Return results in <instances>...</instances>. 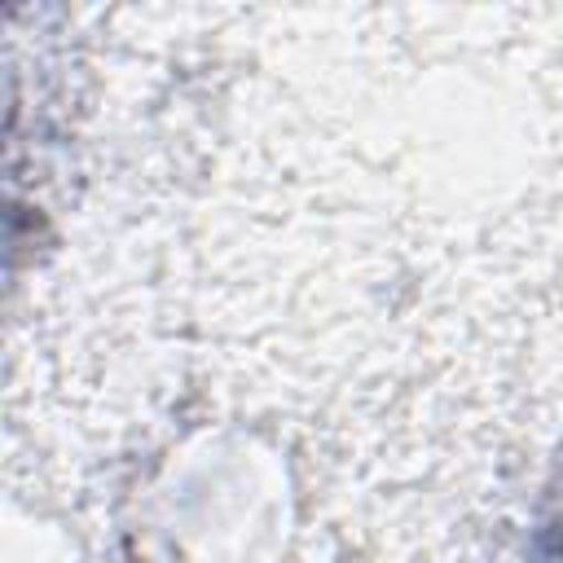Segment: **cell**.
I'll return each instance as SVG.
<instances>
[{
	"mask_svg": "<svg viewBox=\"0 0 563 563\" xmlns=\"http://www.w3.org/2000/svg\"><path fill=\"white\" fill-rule=\"evenodd\" d=\"M541 563H563V519L545 532V541H541Z\"/></svg>",
	"mask_w": 563,
	"mask_h": 563,
	"instance_id": "1",
	"label": "cell"
}]
</instances>
